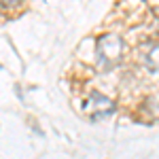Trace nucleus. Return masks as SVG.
Wrapping results in <instances>:
<instances>
[{"mask_svg": "<svg viewBox=\"0 0 159 159\" xmlns=\"http://www.w3.org/2000/svg\"><path fill=\"white\" fill-rule=\"evenodd\" d=\"M96 68L100 72H110L115 70L125 57V40L117 32H104L96 38Z\"/></svg>", "mask_w": 159, "mask_h": 159, "instance_id": "obj_1", "label": "nucleus"}, {"mask_svg": "<svg viewBox=\"0 0 159 159\" xmlns=\"http://www.w3.org/2000/svg\"><path fill=\"white\" fill-rule=\"evenodd\" d=\"M144 2L148 4V9L153 11V15H155V17H159V0H144Z\"/></svg>", "mask_w": 159, "mask_h": 159, "instance_id": "obj_6", "label": "nucleus"}, {"mask_svg": "<svg viewBox=\"0 0 159 159\" xmlns=\"http://www.w3.org/2000/svg\"><path fill=\"white\" fill-rule=\"evenodd\" d=\"M81 112L89 121H104V119H108L110 115L117 112V102L112 98H108L106 93L98 91V89H91L83 98Z\"/></svg>", "mask_w": 159, "mask_h": 159, "instance_id": "obj_2", "label": "nucleus"}, {"mask_svg": "<svg viewBox=\"0 0 159 159\" xmlns=\"http://www.w3.org/2000/svg\"><path fill=\"white\" fill-rule=\"evenodd\" d=\"M138 60L148 72H159V43L144 40L138 45Z\"/></svg>", "mask_w": 159, "mask_h": 159, "instance_id": "obj_3", "label": "nucleus"}, {"mask_svg": "<svg viewBox=\"0 0 159 159\" xmlns=\"http://www.w3.org/2000/svg\"><path fill=\"white\" fill-rule=\"evenodd\" d=\"M24 0H0V7L2 9H17Z\"/></svg>", "mask_w": 159, "mask_h": 159, "instance_id": "obj_5", "label": "nucleus"}, {"mask_svg": "<svg viewBox=\"0 0 159 159\" xmlns=\"http://www.w3.org/2000/svg\"><path fill=\"white\" fill-rule=\"evenodd\" d=\"M140 112L147 115V121H159V93L144 98V102L140 104Z\"/></svg>", "mask_w": 159, "mask_h": 159, "instance_id": "obj_4", "label": "nucleus"}]
</instances>
